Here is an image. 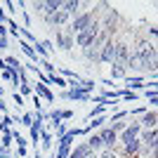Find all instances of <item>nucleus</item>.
<instances>
[{
	"instance_id": "f257e3e1",
	"label": "nucleus",
	"mask_w": 158,
	"mask_h": 158,
	"mask_svg": "<svg viewBox=\"0 0 158 158\" xmlns=\"http://www.w3.org/2000/svg\"><path fill=\"white\" fill-rule=\"evenodd\" d=\"M76 137H83V127H71L61 139H57V149H54L52 156L54 158H69V153H71V149H73V139H76Z\"/></svg>"
},
{
	"instance_id": "f03ea898",
	"label": "nucleus",
	"mask_w": 158,
	"mask_h": 158,
	"mask_svg": "<svg viewBox=\"0 0 158 158\" xmlns=\"http://www.w3.org/2000/svg\"><path fill=\"white\" fill-rule=\"evenodd\" d=\"M92 21H99V17L94 14V10L90 7V10H83V12L76 17V19H71V24H69V28H71V33L76 35V33H80V31H85Z\"/></svg>"
},
{
	"instance_id": "7ed1b4c3",
	"label": "nucleus",
	"mask_w": 158,
	"mask_h": 158,
	"mask_svg": "<svg viewBox=\"0 0 158 158\" xmlns=\"http://www.w3.org/2000/svg\"><path fill=\"white\" fill-rule=\"evenodd\" d=\"M99 31H102V26H99V21H92L90 26L85 28V31L76 33V45L80 47V50H85V47H90L94 43V38L99 35Z\"/></svg>"
},
{
	"instance_id": "20e7f679",
	"label": "nucleus",
	"mask_w": 158,
	"mask_h": 158,
	"mask_svg": "<svg viewBox=\"0 0 158 158\" xmlns=\"http://www.w3.org/2000/svg\"><path fill=\"white\" fill-rule=\"evenodd\" d=\"M118 24H120V14H118V10H109L106 14H102L99 17V26H102V31L104 33H109V35H116V31H118Z\"/></svg>"
},
{
	"instance_id": "39448f33",
	"label": "nucleus",
	"mask_w": 158,
	"mask_h": 158,
	"mask_svg": "<svg viewBox=\"0 0 158 158\" xmlns=\"http://www.w3.org/2000/svg\"><path fill=\"white\" fill-rule=\"evenodd\" d=\"M54 47L57 50H64V52H71L73 47H76V35L71 33V28L69 26H64V28H59L57 31V35H54Z\"/></svg>"
},
{
	"instance_id": "423d86ee",
	"label": "nucleus",
	"mask_w": 158,
	"mask_h": 158,
	"mask_svg": "<svg viewBox=\"0 0 158 158\" xmlns=\"http://www.w3.org/2000/svg\"><path fill=\"white\" fill-rule=\"evenodd\" d=\"M43 21H45V26L54 28V31H59V28H64V26H69V24H71V17H69L64 10H57V12H52V14H45V17H43Z\"/></svg>"
},
{
	"instance_id": "0eeeda50",
	"label": "nucleus",
	"mask_w": 158,
	"mask_h": 158,
	"mask_svg": "<svg viewBox=\"0 0 158 158\" xmlns=\"http://www.w3.org/2000/svg\"><path fill=\"white\" fill-rule=\"evenodd\" d=\"M59 99H64V102H83V104H87V102L92 99V94L83 92V90H78V87H69V90H61V92H59Z\"/></svg>"
},
{
	"instance_id": "6e6552de",
	"label": "nucleus",
	"mask_w": 158,
	"mask_h": 158,
	"mask_svg": "<svg viewBox=\"0 0 158 158\" xmlns=\"http://www.w3.org/2000/svg\"><path fill=\"white\" fill-rule=\"evenodd\" d=\"M113 61H116V40L109 38L102 45V50H99V64H109L111 66Z\"/></svg>"
},
{
	"instance_id": "1a4fd4ad",
	"label": "nucleus",
	"mask_w": 158,
	"mask_h": 158,
	"mask_svg": "<svg viewBox=\"0 0 158 158\" xmlns=\"http://www.w3.org/2000/svg\"><path fill=\"white\" fill-rule=\"evenodd\" d=\"M99 139H102V146L104 149H118V135L111 130L109 125H104L102 130H97Z\"/></svg>"
},
{
	"instance_id": "9d476101",
	"label": "nucleus",
	"mask_w": 158,
	"mask_h": 158,
	"mask_svg": "<svg viewBox=\"0 0 158 158\" xmlns=\"http://www.w3.org/2000/svg\"><path fill=\"white\" fill-rule=\"evenodd\" d=\"M130 54H132V45L127 43L125 38L123 40H116V61L113 64H127V59H130Z\"/></svg>"
},
{
	"instance_id": "9b49d317",
	"label": "nucleus",
	"mask_w": 158,
	"mask_h": 158,
	"mask_svg": "<svg viewBox=\"0 0 158 158\" xmlns=\"http://www.w3.org/2000/svg\"><path fill=\"white\" fill-rule=\"evenodd\" d=\"M123 90H130V92H144L146 90V78L144 76H127L123 80Z\"/></svg>"
},
{
	"instance_id": "f8f14e48",
	"label": "nucleus",
	"mask_w": 158,
	"mask_h": 158,
	"mask_svg": "<svg viewBox=\"0 0 158 158\" xmlns=\"http://www.w3.org/2000/svg\"><path fill=\"white\" fill-rule=\"evenodd\" d=\"M73 118V109H59L54 106L52 111H47V120L50 123H61V120H71Z\"/></svg>"
},
{
	"instance_id": "ddd939ff",
	"label": "nucleus",
	"mask_w": 158,
	"mask_h": 158,
	"mask_svg": "<svg viewBox=\"0 0 158 158\" xmlns=\"http://www.w3.org/2000/svg\"><path fill=\"white\" fill-rule=\"evenodd\" d=\"M31 85H33V94H38L43 102H47V104L54 102V94H52V90H50V85H43V83H38V80L31 83Z\"/></svg>"
},
{
	"instance_id": "4468645a",
	"label": "nucleus",
	"mask_w": 158,
	"mask_h": 158,
	"mask_svg": "<svg viewBox=\"0 0 158 158\" xmlns=\"http://www.w3.org/2000/svg\"><path fill=\"white\" fill-rule=\"evenodd\" d=\"M61 10H64L71 19H76L80 12H83V0H64V5H61Z\"/></svg>"
},
{
	"instance_id": "2eb2a0df",
	"label": "nucleus",
	"mask_w": 158,
	"mask_h": 158,
	"mask_svg": "<svg viewBox=\"0 0 158 158\" xmlns=\"http://www.w3.org/2000/svg\"><path fill=\"white\" fill-rule=\"evenodd\" d=\"M17 43H19L21 52H24V54L28 57V59H31V64H35V66H38V64H40V57H38V52H35V47H33L31 43H26V40H21V38L17 40Z\"/></svg>"
},
{
	"instance_id": "dca6fc26",
	"label": "nucleus",
	"mask_w": 158,
	"mask_h": 158,
	"mask_svg": "<svg viewBox=\"0 0 158 158\" xmlns=\"http://www.w3.org/2000/svg\"><path fill=\"white\" fill-rule=\"evenodd\" d=\"M125 69H127V71H132V73H146V64H144L142 59H139V57H137L135 52L130 54V59H127Z\"/></svg>"
},
{
	"instance_id": "f3484780",
	"label": "nucleus",
	"mask_w": 158,
	"mask_h": 158,
	"mask_svg": "<svg viewBox=\"0 0 158 158\" xmlns=\"http://www.w3.org/2000/svg\"><path fill=\"white\" fill-rule=\"evenodd\" d=\"M52 146H54V135H52V130L43 127V132H40V151H50Z\"/></svg>"
},
{
	"instance_id": "a211bd4d",
	"label": "nucleus",
	"mask_w": 158,
	"mask_h": 158,
	"mask_svg": "<svg viewBox=\"0 0 158 158\" xmlns=\"http://www.w3.org/2000/svg\"><path fill=\"white\" fill-rule=\"evenodd\" d=\"M99 50H102V47H94V45L85 47V50H83V59H85L90 66L99 64Z\"/></svg>"
},
{
	"instance_id": "6ab92c4d",
	"label": "nucleus",
	"mask_w": 158,
	"mask_h": 158,
	"mask_svg": "<svg viewBox=\"0 0 158 158\" xmlns=\"http://www.w3.org/2000/svg\"><path fill=\"white\" fill-rule=\"evenodd\" d=\"M43 127H45V125H40V123H35V120H33V125L28 127V142L35 146V151L40 149V146H38V139H40V132H43Z\"/></svg>"
},
{
	"instance_id": "aec40b11",
	"label": "nucleus",
	"mask_w": 158,
	"mask_h": 158,
	"mask_svg": "<svg viewBox=\"0 0 158 158\" xmlns=\"http://www.w3.org/2000/svg\"><path fill=\"white\" fill-rule=\"evenodd\" d=\"M127 78V69L123 64H111V80H125Z\"/></svg>"
},
{
	"instance_id": "412c9836",
	"label": "nucleus",
	"mask_w": 158,
	"mask_h": 158,
	"mask_svg": "<svg viewBox=\"0 0 158 158\" xmlns=\"http://www.w3.org/2000/svg\"><path fill=\"white\" fill-rule=\"evenodd\" d=\"M50 127H52V135L57 139H61L66 135V132L71 130V127H69V123H66V120H61V123H50Z\"/></svg>"
},
{
	"instance_id": "4be33fe9",
	"label": "nucleus",
	"mask_w": 158,
	"mask_h": 158,
	"mask_svg": "<svg viewBox=\"0 0 158 158\" xmlns=\"http://www.w3.org/2000/svg\"><path fill=\"white\" fill-rule=\"evenodd\" d=\"M85 142H87V146H90V149H92L94 153H99L102 149H104V146H102V139H99V135H97V132L87 135V139H85Z\"/></svg>"
},
{
	"instance_id": "5701e85b",
	"label": "nucleus",
	"mask_w": 158,
	"mask_h": 158,
	"mask_svg": "<svg viewBox=\"0 0 158 158\" xmlns=\"http://www.w3.org/2000/svg\"><path fill=\"white\" fill-rule=\"evenodd\" d=\"M61 5H64V0H45V12H43V17L57 12V10H61Z\"/></svg>"
},
{
	"instance_id": "b1692460",
	"label": "nucleus",
	"mask_w": 158,
	"mask_h": 158,
	"mask_svg": "<svg viewBox=\"0 0 158 158\" xmlns=\"http://www.w3.org/2000/svg\"><path fill=\"white\" fill-rule=\"evenodd\" d=\"M2 59H5V64H7V69H12L14 73H19V69L24 64H21L19 59H17V57H12V54H7V57H2Z\"/></svg>"
},
{
	"instance_id": "393cba45",
	"label": "nucleus",
	"mask_w": 158,
	"mask_h": 158,
	"mask_svg": "<svg viewBox=\"0 0 158 158\" xmlns=\"http://www.w3.org/2000/svg\"><path fill=\"white\" fill-rule=\"evenodd\" d=\"M130 118V111L127 109H120V111H113L111 116H109V123H118V120H127Z\"/></svg>"
},
{
	"instance_id": "a878e982",
	"label": "nucleus",
	"mask_w": 158,
	"mask_h": 158,
	"mask_svg": "<svg viewBox=\"0 0 158 158\" xmlns=\"http://www.w3.org/2000/svg\"><path fill=\"white\" fill-rule=\"evenodd\" d=\"M78 90H83V92H87V94H94V80L92 78H83L80 85H78Z\"/></svg>"
},
{
	"instance_id": "bb28decb",
	"label": "nucleus",
	"mask_w": 158,
	"mask_h": 158,
	"mask_svg": "<svg viewBox=\"0 0 158 158\" xmlns=\"http://www.w3.org/2000/svg\"><path fill=\"white\" fill-rule=\"evenodd\" d=\"M40 69H43V73H47V76H54V73H57V66L52 64V61L50 59H40Z\"/></svg>"
},
{
	"instance_id": "cd10ccee",
	"label": "nucleus",
	"mask_w": 158,
	"mask_h": 158,
	"mask_svg": "<svg viewBox=\"0 0 158 158\" xmlns=\"http://www.w3.org/2000/svg\"><path fill=\"white\" fill-rule=\"evenodd\" d=\"M12 144H14L12 132H10V130H7V132H2V135H0V146H2V149H12Z\"/></svg>"
},
{
	"instance_id": "c85d7f7f",
	"label": "nucleus",
	"mask_w": 158,
	"mask_h": 158,
	"mask_svg": "<svg viewBox=\"0 0 158 158\" xmlns=\"http://www.w3.org/2000/svg\"><path fill=\"white\" fill-rule=\"evenodd\" d=\"M19 125H24V127H31V125H33V111H21Z\"/></svg>"
},
{
	"instance_id": "c756f323",
	"label": "nucleus",
	"mask_w": 158,
	"mask_h": 158,
	"mask_svg": "<svg viewBox=\"0 0 158 158\" xmlns=\"http://www.w3.org/2000/svg\"><path fill=\"white\" fill-rule=\"evenodd\" d=\"M97 116H106V106L104 104H97L92 109V111L87 113V120H92V118H97Z\"/></svg>"
},
{
	"instance_id": "7c9ffc66",
	"label": "nucleus",
	"mask_w": 158,
	"mask_h": 158,
	"mask_svg": "<svg viewBox=\"0 0 158 158\" xmlns=\"http://www.w3.org/2000/svg\"><path fill=\"white\" fill-rule=\"evenodd\" d=\"M127 125H130L127 120H118V123H109V127H111V130L116 132V135H120V132H125V130H127Z\"/></svg>"
},
{
	"instance_id": "2f4dec72",
	"label": "nucleus",
	"mask_w": 158,
	"mask_h": 158,
	"mask_svg": "<svg viewBox=\"0 0 158 158\" xmlns=\"http://www.w3.org/2000/svg\"><path fill=\"white\" fill-rule=\"evenodd\" d=\"M17 92H19L24 99H26V97H33V85H31V83H21Z\"/></svg>"
},
{
	"instance_id": "473e14b6",
	"label": "nucleus",
	"mask_w": 158,
	"mask_h": 158,
	"mask_svg": "<svg viewBox=\"0 0 158 158\" xmlns=\"http://www.w3.org/2000/svg\"><path fill=\"white\" fill-rule=\"evenodd\" d=\"M12 102H14V106H17V109H19V113H21V109L26 106V99H24L17 90H14V92H12Z\"/></svg>"
},
{
	"instance_id": "72a5a7b5",
	"label": "nucleus",
	"mask_w": 158,
	"mask_h": 158,
	"mask_svg": "<svg viewBox=\"0 0 158 158\" xmlns=\"http://www.w3.org/2000/svg\"><path fill=\"white\" fill-rule=\"evenodd\" d=\"M99 158H120V153H118V149H102Z\"/></svg>"
},
{
	"instance_id": "f704fd0d",
	"label": "nucleus",
	"mask_w": 158,
	"mask_h": 158,
	"mask_svg": "<svg viewBox=\"0 0 158 158\" xmlns=\"http://www.w3.org/2000/svg\"><path fill=\"white\" fill-rule=\"evenodd\" d=\"M139 97H142L139 92H130V90H125V92H123V97H120V102H137Z\"/></svg>"
},
{
	"instance_id": "c9c22d12",
	"label": "nucleus",
	"mask_w": 158,
	"mask_h": 158,
	"mask_svg": "<svg viewBox=\"0 0 158 158\" xmlns=\"http://www.w3.org/2000/svg\"><path fill=\"white\" fill-rule=\"evenodd\" d=\"M31 104H33V111H43V99H40L38 94L31 97Z\"/></svg>"
},
{
	"instance_id": "e433bc0d",
	"label": "nucleus",
	"mask_w": 158,
	"mask_h": 158,
	"mask_svg": "<svg viewBox=\"0 0 158 158\" xmlns=\"http://www.w3.org/2000/svg\"><path fill=\"white\" fill-rule=\"evenodd\" d=\"M14 76H17V73H14L12 69H2V71H0V78H2V80H10V83H12Z\"/></svg>"
},
{
	"instance_id": "4c0bfd02",
	"label": "nucleus",
	"mask_w": 158,
	"mask_h": 158,
	"mask_svg": "<svg viewBox=\"0 0 158 158\" xmlns=\"http://www.w3.org/2000/svg\"><path fill=\"white\" fill-rule=\"evenodd\" d=\"M146 111H149L146 106H137V109H130V116H135V118H142Z\"/></svg>"
},
{
	"instance_id": "58836bf2",
	"label": "nucleus",
	"mask_w": 158,
	"mask_h": 158,
	"mask_svg": "<svg viewBox=\"0 0 158 158\" xmlns=\"http://www.w3.org/2000/svg\"><path fill=\"white\" fill-rule=\"evenodd\" d=\"M31 7L38 14H43V12H45V0H35V2H31Z\"/></svg>"
},
{
	"instance_id": "ea45409f",
	"label": "nucleus",
	"mask_w": 158,
	"mask_h": 158,
	"mask_svg": "<svg viewBox=\"0 0 158 158\" xmlns=\"http://www.w3.org/2000/svg\"><path fill=\"white\" fill-rule=\"evenodd\" d=\"M2 5H5V10H7L10 14H14V12H17V2H12V0H5Z\"/></svg>"
},
{
	"instance_id": "a19ab883",
	"label": "nucleus",
	"mask_w": 158,
	"mask_h": 158,
	"mask_svg": "<svg viewBox=\"0 0 158 158\" xmlns=\"http://www.w3.org/2000/svg\"><path fill=\"white\" fill-rule=\"evenodd\" d=\"M26 153H28L26 146H17V149H14V158H24Z\"/></svg>"
},
{
	"instance_id": "79ce46f5",
	"label": "nucleus",
	"mask_w": 158,
	"mask_h": 158,
	"mask_svg": "<svg viewBox=\"0 0 158 158\" xmlns=\"http://www.w3.org/2000/svg\"><path fill=\"white\" fill-rule=\"evenodd\" d=\"M0 158H14V151H12V149H2V146H0Z\"/></svg>"
},
{
	"instance_id": "37998d69",
	"label": "nucleus",
	"mask_w": 158,
	"mask_h": 158,
	"mask_svg": "<svg viewBox=\"0 0 158 158\" xmlns=\"http://www.w3.org/2000/svg\"><path fill=\"white\" fill-rule=\"evenodd\" d=\"M151 35L158 38V26H149V28H146V38H151Z\"/></svg>"
},
{
	"instance_id": "c03bdc74",
	"label": "nucleus",
	"mask_w": 158,
	"mask_h": 158,
	"mask_svg": "<svg viewBox=\"0 0 158 158\" xmlns=\"http://www.w3.org/2000/svg\"><path fill=\"white\" fill-rule=\"evenodd\" d=\"M10 47H12L10 38H0V50H10Z\"/></svg>"
},
{
	"instance_id": "a18cd8bd",
	"label": "nucleus",
	"mask_w": 158,
	"mask_h": 158,
	"mask_svg": "<svg viewBox=\"0 0 158 158\" xmlns=\"http://www.w3.org/2000/svg\"><path fill=\"white\" fill-rule=\"evenodd\" d=\"M5 113H7V104L2 102V97H0V116H5Z\"/></svg>"
},
{
	"instance_id": "49530a36",
	"label": "nucleus",
	"mask_w": 158,
	"mask_h": 158,
	"mask_svg": "<svg viewBox=\"0 0 158 158\" xmlns=\"http://www.w3.org/2000/svg\"><path fill=\"white\" fill-rule=\"evenodd\" d=\"M102 85H106L109 90H113V80L111 78H104V80H102Z\"/></svg>"
},
{
	"instance_id": "de8ad7c7",
	"label": "nucleus",
	"mask_w": 158,
	"mask_h": 158,
	"mask_svg": "<svg viewBox=\"0 0 158 158\" xmlns=\"http://www.w3.org/2000/svg\"><path fill=\"white\" fill-rule=\"evenodd\" d=\"M151 151L158 153V132H156V139H153V146H151Z\"/></svg>"
},
{
	"instance_id": "09e8293b",
	"label": "nucleus",
	"mask_w": 158,
	"mask_h": 158,
	"mask_svg": "<svg viewBox=\"0 0 158 158\" xmlns=\"http://www.w3.org/2000/svg\"><path fill=\"white\" fill-rule=\"evenodd\" d=\"M85 158H99V153H94V151H90V153H85Z\"/></svg>"
},
{
	"instance_id": "8fccbe9b",
	"label": "nucleus",
	"mask_w": 158,
	"mask_h": 158,
	"mask_svg": "<svg viewBox=\"0 0 158 158\" xmlns=\"http://www.w3.org/2000/svg\"><path fill=\"white\" fill-rule=\"evenodd\" d=\"M2 69H7V64H5V59L0 57V71H2Z\"/></svg>"
},
{
	"instance_id": "3c124183",
	"label": "nucleus",
	"mask_w": 158,
	"mask_h": 158,
	"mask_svg": "<svg viewBox=\"0 0 158 158\" xmlns=\"http://www.w3.org/2000/svg\"><path fill=\"white\" fill-rule=\"evenodd\" d=\"M0 97H5V87L0 85Z\"/></svg>"
},
{
	"instance_id": "603ef678",
	"label": "nucleus",
	"mask_w": 158,
	"mask_h": 158,
	"mask_svg": "<svg viewBox=\"0 0 158 158\" xmlns=\"http://www.w3.org/2000/svg\"><path fill=\"white\" fill-rule=\"evenodd\" d=\"M156 130H158V111H156Z\"/></svg>"
},
{
	"instance_id": "864d4df0",
	"label": "nucleus",
	"mask_w": 158,
	"mask_h": 158,
	"mask_svg": "<svg viewBox=\"0 0 158 158\" xmlns=\"http://www.w3.org/2000/svg\"><path fill=\"white\" fill-rule=\"evenodd\" d=\"M47 158H54V156H47Z\"/></svg>"
},
{
	"instance_id": "5fc2aeb1",
	"label": "nucleus",
	"mask_w": 158,
	"mask_h": 158,
	"mask_svg": "<svg viewBox=\"0 0 158 158\" xmlns=\"http://www.w3.org/2000/svg\"><path fill=\"white\" fill-rule=\"evenodd\" d=\"M69 158H71V156H69Z\"/></svg>"
}]
</instances>
